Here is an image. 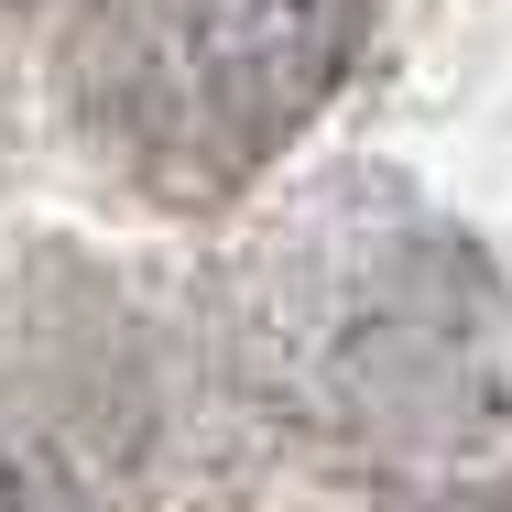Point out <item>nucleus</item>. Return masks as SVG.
<instances>
[{
  "label": "nucleus",
  "mask_w": 512,
  "mask_h": 512,
  "mask_svg": "<svg viewBox=\"0 0 512 512\" xmlns=\"http://www.w3.org/2000/svg\"><path fill=\"white\" fill-rule=\"evenodd\" d=\"M360 44V0H99L88 120L131 164L251 175Z\"/></svg>",
  "instance_id": "f257e3e1"
}]
</instances>
